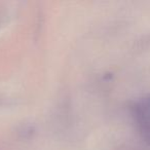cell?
<instances>
[{"label": "cell", "instance_id": "obj_1", "mask_svg": "<svg viewBox=\"0 0 150 150\" xmlns=\"http://www.w3.org/2000/svg\"><path fill=\"white\" fill-rule=\"evenodd\" d=\"M133 114L141 135L150 143V95L136 102L133 108Z\"/></svg>", "mask_w": 150, "mask_h": 150}]
</instances>
